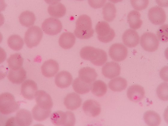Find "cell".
<instances>
[{
    "mask_svg": "<svg viewBox=\"0 0 168 126\" xmlns=\"http://www.w3.org/2000/svg\"><path fill=\"white\" fill-rule=\"evenodd\" d=\"M81 57L83 59L89 60L97 66L103 65L107 61V55L104 50L91 46H86L81 50Z\"/></svg>",
    "mask_w": 168,
    "mask_h": 126,
    "instance_id": "cell-1",
    "label": "cell"
},
{
    "mask_svg": "<svg viewBox=\"0 0 168 126\" xmlns=\"http://www.w3.org/2000/svg\"><path fill=\"white\" fill-rule=\"evenodd\" d=\"M94 32L91 18L86 14L80 16L76 22L74 31L76 36L80 39H88L93 36Z\"/></svg>",
    "mask_w": 168,
    "mask_h": 126,
    "instance_id": "cell-2",
    "label": "cell"
},
{
    "mask_svg": "<svg viewBox=\"0 0 168 126\" xmlns=\"http://www.w3.org/2000/svg\"><path fill=\"white\" fill-rule=\"evenodd\" d=\"M14 96L9 92H5L0 96V111L4 115L10 114L17 111L19 108Z\"/></svg>",
    "mask_w": 168,
    "mask_h": 126,
    "instance_id": "cell-3",
    "label": "cell"
},
{
    "mask_svg": "<svg viewBox=\"0 0 168 126\" xmlns=\"http://www.w3.org/2000/svg\"><path fill=\"white\" fill-rule=\"evenodd\" d=\"M50 118L53 124L56 126H73L75 123L74 114L69 111L55 112L51 115Z\"/></svg>",
    "mask_w": 168,
    "mask_h": 126,
    "instance_id": "cell-4",
    "label": "cell"
},
{
    "mask_svg": "<svg viewBox=\"0 0 168 126\" xmlns=\"http://www.w3.org/2000/svg\"><path fill=\"white\" fill-rule=\"evenodd\" d=\"M95 29L98 40L102 42H109L112 40L115 37L114 30L105 21L98 22L96 26Z\"/></svg>",
    "mask_w": 168,
    "mask_h": 126,
    "instance_id": "cell-5",
    "label": "cell"
},
{
    "mask_svg": "<svg viewBox=\"0 0 168 126\" xmlns=\"http://www.w3.org/2000/svg\"><path fill=\"white\" fill-rule=\"evenodd\" d=\"M43 35L41 28L37 26L29 28L26 32L24 41L27 46L30 48L37 46L40 41Z\"/></svg>",
    "mask_w": 168,
    "mask_h": 126,
    "instance_id": "cell-6",
    "label": "cell"
},
{
    "mask_svg": "<svg viewBox=\"0 0 168 126\" xmlns=\"http://www.w3.org/2000/svg\"><path fill=\"white\" fill-rule=\"evenodd\" d=\"M140 44L145 50L151 52H154L158 49L159 45V41L154 34L147 32L144 33L141 36Z\"/></svg>",
    "mask_w": 168,
    "mask_h": 126,
    "instance_id": "cell-7",
    "label": "cell"
},
{
    "mask_svg": "<svg viewBox=\"0 0 168 126\" xmlns=\"http://www.w3.org/2000/svg\"><path fill=\"white\" fill-rule=\"evenodd\" d=\"M62 25L59 19L50 17L45 20L42 24V28L46 34L54 35L59 33L62 28Z\"/></svg>",
    "mask_w": 168,
    "mask_h": 126,
    "instance_id": "cell-8",
    "label": "cell"
},
{
    "mask_svg": "<svg viewBox=\"0 0 168 126\" xmlns=\"http://www.w3.org/2000/svg\"><path fill=\"white\" fill-rule=\"evenodd\" d=\"M109 55L111 58L115 62H119L124 60L127 57L128 51L127 47L121 43H115L110 48Z\"/></svg>",
    "mask_w": 168,
    "mask_h": 126,
    "instance_id": "cell-9",
    "label": "cell"
},
{
    "mask_svg": "<svg viewBox=\"0 0 168 126\" xmlns=\"http://www.w3.org/2000/svg\"><path fill=\"white\" fill-rule=\"evenodd\" d=\"M148 16L151 22L155 25L163 24L166 19L164 10L158 6H155L151 8L148 10Z\"/></svg>",
    "mask_w": 168,
    "mask_h": 126,
    "instance_id": "cell-10",
    "label": "cell"
},
{
    "mask_svg": "<svg viewBox=\"0 0 168 126\" xmlns=\"http://www.w3.org/2000/svg\"><path fill=\"white\" fill-rule=\"evenodd\" d=\"M38 87L36 83L31 80H27L22 85L21 92L23 97L28 100L33 99L37 91Z\"/></svg>",
    "mask_w": 168,
    "mask_h": 126,
    "instance_id": "cell-11",
    "label": "cell"
},
{
    "mask_svg": "<svg viewBox=\"0 0 168 126\" xmlns=\"http://www.w3.org/2000/svg\"><path fill=\"white\" fill-rule=\"evenodd\" d=\"M35 98L37 105L41 108L50 110L52 108L53 103L52 98L46 92L41 90L37 91Z\"/></svg>",
    "mask_w": 168,
    "mask_h": 126,
    "instance_id": "cell-12",
    "label": "cell"
},
{
    "mask_svg": "<svg viewBox=\"0 0 168 126\" xmlns=\"http://www.w3.org/2000/svg\"><path fill=\"white\" fill-rule=\"evenodd\" d=\"M121 70V67L119 64L113 62L106 63L102 68L103 75L105 77L110 79L119 75Z\"/></svg>",
    "mask_w": 168,
    "mask_h": 126,
    "instance_id": "cell-13",
    "label": "cell"
},
{
    "mask_svg": "<svg viewBox=\"0 0 168 126\" xmlns=\"http://www.w3.org/2000/svg\"><path fill=\"white\" fill-rule=\"evenodd\" d=\"M145 91L144 88L138 85H132L129 87L127 92L128 98L131 101L139 102L144 98Z\"/></svg>",
    "mask_w": 168,
    "mask_h": 126,
    "instance_id": "cell-14",
    "label": "cell"
},
{
    "mask_svg": "<svg viewBox=\"0 0 168 126\" xmlns=\"http://www.w3.org/2000/svg\"><path fill=\"white\" fill-rule=\"evenodd\" d=\"M122 40L124 44L127 46L134 47L137 46L140 42V37L137 32L134 30L128 29L124 33Z\"/></svg>",
    "mask_w": 168,
    "mask_h": 126,
    "instance_id": "cell-15",
    "label": "cell"
},
{
    "mask_svg": "<svg viewBox=\"0 0 168 126\" xmlns=\"http://www.w3.org/2000/svg\"><path fill=\"white\" fill-rule=\"evenodd\" d=\"M82 109L86 115L92 117H95L99 115L101 110L99 103L92 99L85 101L83 104Z\"/></svg>",
    "mask_w": 168,
    "mask_h": 126,
    "instance_id": "cell-16",
    "label": "cell"
},
{
    "mask_svg": "<svg viewBox=\"0 0 168 126\" xmlns=\"http://www.w3.org/2000/svg\"><path fill=\"white\" fill-rule=\"evenodd\" d=\"M59 66L58 63L53 59H49L44 62L42 65L41 70L42 74L45 77H51L58 72Z\"/></svg>",
    "mask_w": 168,
    "mask_h": 126,
    "instance_id": "cell-17",
    "label": "cell"
},
{
    "mask_svg": "<svg viewBox=\"0 0 168 126\" xmlns=\"http://www.w3.org/2000/svg\"><path fill=\"white\" fill-rule=\"evenodd\" d=\"M73 78L68 72L62 71L58 73L56 76L55 82L56 85L61 88L69 87L72 83Z\"/></svg>",
    "mask_w": 168,
    "mask_h": 126,
    "instance_id": "cell-18",
    "label": "cell"
},
{
    "mask_svg": "<svg viewBox=\"0 0 168 126\" xmlns=\"http://www.w3.org/2000/svg\"><path fill=\"white\" fill-rule=\"evenodd\" d=\"M82 100L80 96L75 93L68 94L64 98V103L66 108L73 110L79 108L81 105Z\"/></svg>",
    "mask_w": 168,
    "mask_h": 126,
    "instance_id": "cell-19",
    "label": "cell"
},
{
    "mask_svg": "<svg viewBox=\"0 0 168 126\" xmlns=\"http://www.w3.org/2000/svg\"><path fill=\"white\" fill-rule=\"evenodd\" d=\"M26 77V72L22 67L10 69L8 72V78L14 84L22 83Z\"/></svg>",
    "mask_w": 168,
    "mask_h": 126,
    "instance_id": "cell-20",
    "label": "cell"
},
{
    "mask_svg": "<svg viewBox=\"0 0 168 126\" xmlns=\"http://www.w3.org/2000/svg\"><path fill=\"white\" fill-rule=\"evenodd\" d=\"M14 118L16 126H29L32 121L31 113L28 110L25 109H21L19 110Z\"/></svg>",
    "mask_w": 168,
    "mask_h": 126,
    "instance_id": "cell-21",
    "label": "cell"
},
{
    "mask_svg": "<svg viewBox=\"0 0 168 126\" xmlns=\"http://www.w3.org/2000/svg\"><path fill=\"white\" fill-rule=\"evenodd\" d=\"M79 77L83 82L92 83L96 79L98 74L95 70L89 67H83L79 71Z\"/></svg>",
    "mask_w": 168,
    "mask_h": 126,
    "instance_id": "cell-22",
    "label": "cell"
},
{
    "mask_svg": "<svg viewBox=\"0 0 168 126\" xmlns=\"http://www.w3.org/2000/svg\"><path fill=\"white\" fill-rule=\"evenodd\" d=\"M47 11L51 16L55 17L61 18L65 14L66 10L63 4L59 1H54L49 5Z\"/></svg>",
    "mask_w": 168,
    "mask_h": 126,
    "instance_id": "cell-23",
    "label": "cell"
},
{
    "mask_svg": "<svg viewBox=\"0 0 168 126\" xmlns=\"http://www.w3.org/2000/svg\"><path fill=\"white\" fill-rule=\"evenodd\" d=\"M75 37L70 32H64L60 36L58 43L60 46L65 49H68L73 47L75 43Z\"/></svg>",
    "mask_w": 168,
    "mask_h": 126,
    "instance_id": "cell-24",
    "label": "cell"
},
{
    "mask_svg": "<svg viewBox=\"0 0 168 126\" xmlns=\"http://www.w3.org/2000/svg\"><path fill=\"white\" fill-rule=\"evenodd\" d=\"M140 14L137 10H132L129 13L127 16V21L131 28L136 30L141 27L142 21L140 19Z\"/></svg>",
    "mask_w": 168,
    "mask_h": 126,
    "instance_id": "cell-25",
    "label": "cell"
},
{
    "mask_svg": "<svg viewBox=\"0 0 168 126\" xmlns=\"http://www.w3.org/2000/svg\"><path fill=\"white\" fill-rule=\"evenodd\" d=\"M127 86V82L124 78L120 76L110 80L108 83L109 88L112 91L120 92L124 90Z\"/></svg>",
    "mask_w": 168,
    "mask_h": 126,
    "instance_id": "cell-26",
    "label": "cell"
},
{
    "mask_svg": "<svg viewBox=\"0 0 168 126\" xmlns=\"http://www.w3.org/2000/svg\"><path fill=\"white\" fill-rule=\"evenodd\" d=\"M143 119L146 124L150 126H158L161 121L160 115L152 110H148L145 112L143 115Z\"/></svg>",
    "mask_w": 168,
    "mask_h": 126,
    "instance_id": "cell-27",
    "label": "cell"
},
{
    "mask_svg": "<svg viewBox=\"0 0 168 126\" xmlns=\"http://www.w3.org/2000/svg\"><path fill=\"white\" fill-rule=\"evenodd\" d=\"M92 86V84L85 82L78 77L74 80L72 86L74 90L76 92L83 94L88 92L91 90Z\"/></svg>",
    "mask_w": 168,
    "mask_h": 126,
    "instance_id": "cell-28",
    "label": "cell"
},
{
    "mask_svg": "<svg viewBox=\"0 0 168 126\" xmlns=\"http://www.w3.org/2000/svg\"><path fill=\"white\" fill-rule=\"evenodd\" d=\"M116 10L115 5L111 2L107 3L102 8V14L104 20L108 22L113 20L116 17Z\"/></svg>",
    "mask_w": 168,
    "mask_h": 126,
    "instance_id": "cell-29",
    "label": "cell"
},
{
    "mask_svg": "<svg viewBox=\"0 0 168 126\" xmlns=\"http://www.w3.org/2000/svg\"><path fill=\"white\" fill-rule=\"evenodd\" d=\"M19 21L22 26L28 27L33 25L35 20L34 14L32 12L26 10L22 12L19 18Z\"/></svg>",
    "mask_w": 168,
    "mask_h": 126,
    "instance_id": "cell-30",
    "label": "cell"
},
{
    "mask_svg": "<svg viewBox=\"0 0 168 126\" xmlns=\"http://www.w3.org/2000/svg\"><path fill=\"white\" fill-rule=\"evenodd\" d=\"M51 113V110L42 109L37 104L34 106L32 110L33 118L38 121H42L46 120L50 116Z\"/></svg>",
    "mask_w": 168,
    "mask_h": 126,
    "instance_id": "cell-31",
    "label": "cell"
},
{
    "mask_svg": "<svg viewBox=\"0 0 168 126\" xmlns=\"http://www.w3.org/2000/svg\"><path fill=\"white\" fill-rule=\"evenodd\" d=\"M92 92L95 96L100 97L104 95L107 91V87L103 81L98 80L95 81L92 84Z\"/></svg>",
    "mask_w": 168,
    "mask_h": 126,
    "instance_id": "cell-32",
    "label": "cell"
},
{
    "mask_svg": "<svg viewBox=\"0 0 168 126\" xmlns=\"http://www.w3.org/2000/svg\"><path fill=\"white\" fill-rule=\"evenodd\" d=\"M8 46L12 50L18 51L22 49L24 45V41L19 35L13 34L10 36L8 39Z\"/></svg>",
    "mask_w": 168,
    "mask_h": 126,
    "instance_id": "cell-33",
    "label": "cell"
},
{
    "mask_svg": "<svg viewBox=\"0 0 168 126\" xmlns=\"http://www.w3.org/2000/svg\"><path fill=\"white\" fill-rule=\"evenodd\" d=\"M9 68L14 69L22 67L23 59L19 53H15L10 55L7 60Z\"/></svg>",
    "mask_w": 168,
    "mask_h": 126,
    "instance_id": "cell-34",
    "label": "cell"
},
{
    "mask_svg": "<svg viewBox=\"0 0 168 126\" xmlns=\"http://www.w3.org/2000/svg\"><path fill=\"white\" fill-rule=\"evenodd\" d=\"M168 83L163 82L160 84L156 89L157 95L158 98L163 101L168 100Z\"/></svg>",
    "mask_w": 168,
    "mask_h": 126,
    "instance_id": "cell-35",
    "label": "cell"
},
{
    "mask_svg": "<svg viewBox=\"0 0 168 126\" xmlns=\"http://www.w3.org/2000/svg\"><path fill=\"white\" fill-rule=\"evenodd\" d=\"M157 37L161 42L168 41V25L165 24L160 26L157 33Z\"/></svg>",
    "mask_w": 168,
    "mask_h": 126,
    "instance_id": "cell-36",
    "label": "cell"
},
{
    "mask_svg": "<svg viewBox=\"0 0 168 126\" xmlns=\"http://www.w3.org/2000/svg\"><path fill=\"white\" fill-rule=\"evenodd\" d=\"M130 3L134 9L141 10L146 9L149 3L148 0H130Z\"/></svg>",
    "mask_w": 168,
    "mask_h": 126,
    "instance_id": "cell-37",
    "label": "cell"
},
{
    "mask_svg": "<svg viewBox=\"0 0 168 126\" xmlns=\"http://www.w3.org/2000/svg\"><path fill=\"white\" fill-rule=\"evenodd\" d=\"M88 3L92 8H94L102 7L106 2V0H88Z\"/></svg>",
    "mask_w": 168,
    "mask_h": 126,
    "instance_id": "cell-38",
    "label": "cell"
},
{
    "mask_svg": "<svg viewBox=\"0 0 168 126\" xmlns=\"http://www.w3.org/2000/svg\"><path fill=\"white\" fill-rule=\"evenodd\" d=\"M6 126H16L14 117L9 119L6 123Z\"/></svg>",
    "mask_w": 168,
    "mask_h": 126,
    "instance_id": "cell-39",
    "label": "cell"
}]
</instances>
